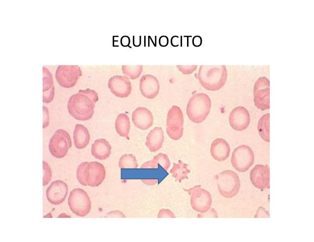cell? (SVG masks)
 Here are the masks:
<instances>
[{
	"mask_svg": "<svg viewBox=\"0 0 314 242\" xmlns=\"http://www.w3.org/2000/svg\"><path fill=\"white\" fill-rule=\"evenodd\" d=\"M197 217L203 218V217H218V215L215 210L213 208H210L208 211L204 213H200L197 215Z\"/></svg>",
	"mask_w": 314,
	"mask_h": 242,
	"instance_id": "obj_33",
	"label": "cell"
},
{
	"mask_svg": "<svg viewBox=\"0 0 314 242\" xmlns=\"http://www.w3.org/2000/svg\"><path fill=\"white\" fill-rule=\"evenodd\" d=\"M197 67V65H177L179 71L184 75L192 74L196 70Z\"/></svg>",
	"mask_w": 314,
	"mask_h": 242,
	"instance_id": "obj_31",
	"label": "cell"
},
{
	"mask_svg": "<svg viewBox=\"0 0 314 242\" xmlns=\"http://www.w3.org/2000/svg\"><path fill=\"white\" fill-rule=\"evenodd\" d=\"M67 193V184L63 181L57 180L52 182L48 187L46 196L51 204L57 205L64 201Z\"/></svg>",
	"mask_w": 314,
	"mask_h": 242,
	"instance_id": "obj_14",
	"label": "cell"
},
{
	"mask_svg": "<svg viewBox=\"0 0 314 242\" xmlns=\"http://www.w3.org/2000/svg\"><path fill=\"white\" fill-rule=\"evenodd\" d=\"M68 204L71 212L77 216L87 215L91 209V202L87 192L82 188L72 189L68 198Z\"/></svg>",
	"mask_w": 314,
	"mask_h": 242,
	"instance_id": "obj_6",
	"label": "cell"
},
{
	"mask_svg": "<svg viewBox=\"0 0 314 242\" xmlns=\"http://www.w3.org/2000/svg\"><path fill=\"white\" fill-rule=\"evenodd\" d=\"M142 182L146 185L153 186L158 182L157 179H142Z\"/></svg>",
	"mask_w": 314,
	"mask_h": 242,
	"instance_id": "obj_38",
	"label": "cell"
},
{
	"mask_svg": "<svg viewBox=\"0 0 314 242\" xmlns=\"http://www.w3.org/2000/svg\"><path fill=\"white\" fill-rule=\"evenodd\" d=\"M105 176L104 166L97 161L83 162L77 168V180L84 186L98 187L103 182Z\"/></svg>",
	"mask_w": 314,
	"mask_h": 242,
	"instance_id": "obj_3",
	"label": "cell"
},
{
	"mask_svg": "<svg viewBox=\"0 0 314 242\" xmlns=\"http://www.w3.org/2000/svg\"><path fill=\"white\" fill-rule=\"evenodd\" d=\"M132 121L137 128L146 130L152 126L154 118L149 109L145 107H138L132 113Z\"/></svg>",
	"mask_w": 314,
	"mask_h": 242,
	"instance_id": "obj_18",
	"label": "cell"
},
{
	"mask_svg": "<svg viewBox=\"0 0 314 242\" xmlns=\"http://www.w3.org/2000/svg\"><path fill=\"white\" fill-rule=\"evenodd\" d=\"M43 102L49 103L54 97L55 87L52 76L48 69L43 67Z\"/></svg>",
	"mask_w": 314,
	"mask_h": 242,
	"instance_id": "obj_22",
	"label": "cell"
},
{
	"mask_svg": "<svg viewBox=\"0 0 314 242\" xmlns=\"http://www.w3.org/2000/svg\"><path fill=\"white\" fill-rule=\"evenodd\" d=\"M73 140L75 147L78 149L85 148L89 144L90 135L88 129L83 125L76 124L73 132Z\"/></svg>",
	"mask_w": 314,
	"mask_h": 242,
	"instance_id": "obj_23",
	"label": "cell"
},
{
	"mask_svg": "<svg viewBox=\"0 0 314 242\" xmlns=\"http://www.w3.org/2000/svg\"><path fill=\"white\" fill-rule=\"evenodd\" d=\"M143 69L142 65H122V70L123 74L131 80L139 78Z\"/></svg>",
	"mask_w": 314,
	"mask_h": 242,
	"instance_id": "obj_28",
	"label": "cell"
},
{
	"mask_svg": "<svg viewBox=\"0 0 314 242\" xmlns=\"http://www.w3.org/2000/svg\"><path fill=\"white\" fill-rule=\"evenodd\" d=\"M82 71L78 65H59L55 72V78L63 87L71 88L75 86Z\"/></svg>",
	"mask_w": 314,
	"mask_h": 242,
	"instance_id": "obj_10",
	"label": "cell"
},
{
	"mask_svg": "<svg viewBox=\"0 0 314 242\" xmlns=\"http://www.w3.org/2000/svg\"><path fill=\"white\" fill-rule=\"evenodd\" d=\"M154 161L159 164L165 171H167L170 165V160L168 156L164 153H159L155 156Z\"/></svg>",
	"mask_w": 314,
	"mask_h": 242,
	"instance_id": "obj_29",
	"label": "cell"
},
{
	"mask_svg": "<svg viewBox=\"0 0 314 242\" xmlns=\"http://www.w3.org/2000/svg\"><path fill=\"white\" fill-rule=\"evenodd\" d=\"M43 128L47 127L49 123V113L47 108L43 107Z\"/></svg>",
	"mask_w": 314,
	"mask_h": 242,
	"instance_id": "obj_36",
	"label": "cell"
},
{
	"mask_svg": "<svg viewBox=\"0 0 314 242\" xmlns=\"http://www.w3.org/2000/svg\"><path fill=\"white\" fill-rule=\"evenodd\" d=\"M118 164L121 169H136L138 167L136 159L131 154L122 155L119 160Z\"/></svg>",
	"mask_w": 314,
	"mask_h": 242,
	"instance_id": "obj_27",
	"label": "cell"
},
{
	"mask_svg": "<svg viewBox=\"0 0 314 242\" xmlns=\"http://www.w3.org/2000/svg\"><path fill=\"white\" fill-rule=\"evenodd\" d=\"M211 101L208 95L199 93L193 95L188 102L186 113L192 122L199 124L204 121L210 113Z\"/></svg>",
	"mask_w": 314,
	"mask_h": 242,
	"instance_id": "obj_4",
	"label": "cell"
},
{
	"mask_svg": "<svg viewBox=\"0 0 314 242\" xmlns=\"http://www.w3.org/2000/svg\"><path fill=\"white\" fill-rule=\"evenodd\" d=\"M115 129L118 134L129 140L130 123L128 116L124 113H120L115 121Z\"/></svg>",
	"mask_w": 314,
	"mask_h": 242,
	"instance_id": "obj_24",
	"label": "cell"
},
{
	"mask_svg": "<svg viewBox=\"0 0 314 242\" xmlns=\"http://www.w3.org/2000/svg\"><path fill=\"white\" fill-rule=\"evenodd\" d=\"M184 115L178 106L174 105L169 110L166 118V133L174 140L180 139L184 131Z\"/></svg>",
	"mask_w": 314,
	"mask_h": 242,
	"instance_id": "obj_7",
	"label": "cell"
},
{
	"mask_svg": "<svg viewBox=\"0 0 314 242\" xmlns=\"http://www.w3.org/2000/svg\"><path fill=\"white\" fill-rule=\"evenodd\" d=\"M202 39L200 36H195L193 39V44L196 47H198L201 44Z\"/></svg>",
	"mask_w": 314,
	"mask_h": 242,
	"instance_id": "obj_39",
	"label": "cell"
},
{
	"mask_svg": "<svg viewBox=\"0 0 314 242\" xmlns=\"http://www.w3.org/2000/svg\"><path fill=\"white\" fill-rule=\"evenodd\" d=\"M157 218H175L176 216L172 211L168 209H162L158 213Z\"/></svg>",
	"mask_w": 314,
	"mask_h": 242,
	"instance_id": "obj_32",
	"label": "cell"
},
{
	"mask_svg": "<svg viewBox=\"0 0 314 242\" xmlns=\"http://www.w3.org/2000/svg\"><path fill=\"white\" fill-rule=\"evenodd\" d=\"M105 217H122L125 218L124 214L119 210H114L107 213Z\"/></svg>",
	"mask_w": 314,
	"mask_h": 242,
	"instance_id": "obj_35",
	"label": "cell"
},
{
	"mask_svg": "<svg viewBox=\"0 0 314 242\" xmlns=\"http://www.w3.org/2000/svg\"><path fill=\"white\" fill-rule=\"evenodd\" d=\"M254 103L258 108L264 110L270 108V81L261 77L255 81L253 87Z\"/></svg>",
	"mask_w": 314,
	"mask_h": 242,
	"instance_id": "obj_11",
	"label": "cell"
},
{
	"mask_svg": "<svg viewBox=\"0 0 314 242\" xmlns=\"http://www.w3.org/2000/svg\"><path fill=\"white\" fill-rule=\"evenodd\" d=\"M230 151L229 145L223 138H217L211 143V155L215 160L218 161L226 160L229 156Z\"/></svg>",
	"mask_w": 314,
	"mask_h": 242,
	"instance_id": "obj_19",
	"label": "cell"
},
{
	"mask_svg": "<svg viewBox=\"0 0 314 242\" xmlns=\"http://www.w3.org/2000/svg\"><path fill=\"white\" fill-rule=\"evenodd\" d=\"M43 186H46L50 181L52 178V171L50 166L47 162L43 161Z\"/></svg>",
	"mask_w": 314,
	"mask_h": 242,
	"instance_id": "obj_30",
	"label": "cell"
},
{
	"mask_svg": "<svg viewBox=\"0 0 314 242\" xmlns=\"http://www.w3.org/2000/svg\"><path fill=\"white\" fill-rule=\"evenodd\" d=\"M158 164L155 161L151 160L146 161L140 167L141 169L150 168V169H157Z\"/></svg>",
	"mask_w": 314,
	"mask_h": 242,
	"instance_id": "obj_34",
	"label": "cell"
},
{
	"mask_svg": "<svg viewBox=\"0 0 314 242\" xmlns=\"http://www.w3.org/2000/svg\"><path fill=\"white\" fill-rule=\"evenodd\" d=\"M228 119L229 124L233 129L242 131L249 126L250 115L246 108L243 106H238L231 110Z\"/></svg>",
	"mask_w": 314,
	"mask_h": 242,
	"instance_id": "obj_16",
	"label": "cell"
},
{
	"mask_svg": "<svg viewBox=\"0 0 314 242\" xmlns=\"http://www.w3.org/2000/svg\"><path fill=\"white\" fill-rule=\"evenodd\" d=\"M190 204L193 210L200 213L208 211L212 205V199L210 193L201 186H196L190 193Z\"/></svg>",
	"mask_w": 314,
	"mask_h": 242,
	"instance_id": "obj_12",
	"label": "cell"
},
{
	"mask_svg": "<svg viewBox=\"0 0 314 242\" xmlns=\"http://www.w3.org/2000/svg\"><path fill=\"white\" fill-rule=\"evenodd\" d=\"M164 138V133L162 128L156 127L150 131L146 136L145 145L150 152H155L162 147Z\"/></svg>",
	"mask_w": 314,
	"mask_h": 242,
	"instance_id": "obj_20",
	"label": "cell"
},
{
	"mask_svg": "<svg viewBox=\"0 0 314 242\" xmlns=\"http://www.w3.org/2000/svg\"><path fill=\"white\" fill-rule=\"evenodd\" d=\"M108 87L111 92L119 98H126L131 93V84L126 76L115 75L111 77L108 82Z\"/></svg>",
	"mask_w": 314,
	"mask_h": 242,
	"instance_id": "obj_13",
	"label": "cell"
},
{
	"mask_svg": "<svg viewBox=\"0 0 314 242\" xmlns=\"http://www.w3.org/2000/svg\"><path fill=\"white\" fill-rule=\"evenodd\" d=\"M139 89L144 97L149 99H154L159 92V83L158 81L153 75H144L140 80Z\"/></svg>",
	"mask_w": 314,
	"mask_h": 242,
	"instance_id": "obj_17",
	"label": "cell"
},
{
	"mask_svg": "<svg viewBox=\"0 0 314 242\" xmlns=\"http://www.w3.org/2000/svg\"><path fill=\"white\" fill-rule=\"evenodd\" d=\"M217 183L220 193L227 198L236 196L240 188L239 176L231 170H225L220 173L217 176Z\"/></svg>",
	"mask_w": 314,
	"mask_h": 242,
	"instance_id": "obj_5",
	"label": "cell"
},
{
	"mask_svg": "<svg viewBox=\"0 0 314 242\" xmlns=\"http://www.w3.org/2000/svg\"><path fill=\"white\" fill-rule=\"evenodd\" d=\"M112 147L104 138H98L94 141L91 147L92 155L96 159L104 160L111 154Z\"/></svg>",
	"mask_w": 314,
	"mask_h": 242,
	"instance_id": "obj_21",
	"label": "cell"
},
{
	"mask_svg": "<svg viewBox=\"0 0 314 242\" xmlns=\"http://www.w3.org/2000/svg\"><path fill=\"white\" fill-rule=\"evenodd\" d=\"M250 178L252 184L263 190L270 187V170L267 165L256 164L251 170Z\"/></svg>",
	"mask_w": 314,
	"mask_h": 242,
	"instance_id": "obj_15",
	"label": "cell"
},
{
	"mask_svg": "<svg viewBox=\"0 0 314 242\" xmlns=\"http://www.w3.org/2000/svg\"><path fill=\"white\" fill-rule=\"evenodd\" d=\"M255 217H269V214L263 207H259L255 214Z\"/></svg>",
	"mask_w": 314,
	"mask_h": 242,
	"instance_id": "obj_37",
	"label": "cell"
},
{
	"mask_svg": "<svg viewBox=\"0 0 314 242\" xmlns=\"http://www.w3.org/2000/svg\"><path fill=\"white\" fill-rule=\"evenodd\" d=\"M72 146L71 137L65 130H57L51 137L49 143V150L51 154L56 158H63L66 155Z\"/></svg>",
	"mask_w": 314,
	"mask_h": 242,
	"instance_id": "obj_8",
	"label": "cell"
},
{
	"mask_svg": "<svg viewBox=\"0 0 314 242\" xmlns=\"http://www.w3.org/2000/svg\"><path fill=\"white\" fill-rule=\"evenodd\" d=\"M254 160V155L251 148L245 144L237 147L231 158L232 166L240 172L247 171L252 165Z\"/></svg>",
	"mask_w": 314,
	"mask_h": 242,
	"instance_id": "obj_9",
	"label": "cell"
},
{
	"mask_svg": "<svg viewBox=\"0 0 314 242\" xmlns=\"http://www.w3.org/2000/svg\"><path fill=\"white\" fill-rule=\"evenodd\" d=\"M270 114L266 113L260 118L257 129L259 135L266 142H270Z\"/></svg>",
	"mask_w": 314,
	"mask_h": 242,
	"instance_id": "obj_26",
	"label": "cell"
},
{
	"mask_svg": "<svg viewBox=\"0 0 314 242\" xmlns=\"http://www.w3.org/2000/svg\"><path fill=\"white\" fill-rule=\"evenodd\" d=\"M98 100V94L95 90L89 88L80 89L68 101V112L77 120H88L93 117L95 104Z\"/></svg>",
	"mask_w": 314,
	"mask_h": 242,
	"instance_id": "obj_1",
	"label": "cell"
},
{
	"mask_svg": "<svg viewBox=\"0 0 314 242\" xmlns=\"http://www.w3.org/2000/svg\"><path fill=\"white\" fill-rule=\"evenodd\" d=\"M159 44L161 46H162L163 42H164L165 46H166L168 44V40L167 37L164 36V38H163V36L161 37L159 39Z\"/></svg>",
	"mask_w": 314,
	"mask_h": 242,
	"instance_id": "obj_40",
	"label": "cell"
},
{
	"mask_svg": "<svg viewBox=\"0 0 314 242\" xmlns=\"http://www.w3.org/2000/svg\"><path fill=\"white\" fill-rule=\"evenodd\" d=\"M188 164L184 163L182 161L178 160V163H173V166L170 170L172 176L175 179L176 181L181 183L185 179H188V174L190 173V170L188 168Z\"/></svg>",
	"mask_w": 314,
	"mask_h": 242,
	"instance_id": "obj_25",
	"label": "cell"
},
{
	"mask_svg": "<svg viewBox=\"0 0 314 242\" xmlns=\"http://www.w3.org/2000/svg\"><path fill=\"white\" fill-rule=\"evenodd\" d=\"M227 78L225 65H201L198 73L200 83L209 91L220 89L225 84Z\"/></svg>",
	"mask_w": 314,
	"mask_h": 242,
	"instance_id": "obj_2",
	"label": "cell"
}]
</instances>
